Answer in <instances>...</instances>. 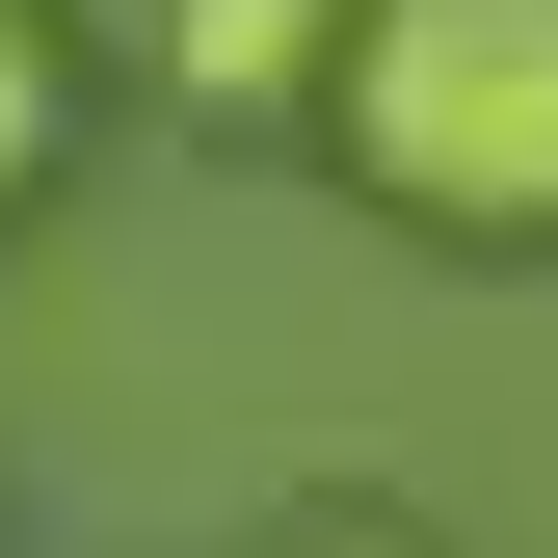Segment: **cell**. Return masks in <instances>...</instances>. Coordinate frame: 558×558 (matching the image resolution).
Returning <instances> with one entry per match:
<instances>
[{
	"label": "cell",
	"mask_w": 558,
	"mask_h": 558,
	"mask_svg": "<svg viewBox=\"0 0 558 558\" xmlns=\"http://www.w3.org/2000/svg\"><path fill=\"white\" fill-rule=\"evenodd\" d=\"M319 133L426 240H558V0H345Z\"/></svg>",
	"instance_id": "6da1fadb"
},
{
	"label": "cell",
	"mask_w": 558,
	"mask_h": 558,
	"mask_svg": "<svg viewBox=\"0 0 558 558\" xmlns=\"http://www.w3.org/2000/svg\"><path fill=\"white\" fill-rule=\"evenodd\" d=\"M160 53H186V107H240V133H266V107H319V81H345V0H186Z\"/></svg>",
	"instance_id": "7a4b0ae2"
},
{
	"label": "cell",
	"mask_w": 558,
	"mask_h": 558,
	"mask_svg": "<svg viewBox=\"0 0 558 558\" xmlns=\"http://www.w3.org/2000/svg\"><path fill=\"white\" fill-rule=\"evenodd\" d=\"M293 558H426V532H293Z\"/></svg>",
	"instance_id": "277c9868"
},
{
	"label": "cell",
	"mask_w": 558,
	"mask_h": 558,
	"mask_svg": "<svg viewBox=\"0 0 558 558\" xmlns=\"http://www.w3.org/2000/svg\"><path fill=\"white\" fill-rule=\"evenodd\" d=\"M27 160H53V27L0 0V186H27Z\"/></svg>",
	"instance_id": "3957f363"
}]
</instances>
